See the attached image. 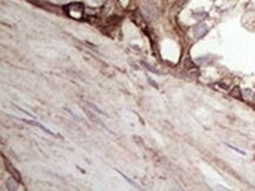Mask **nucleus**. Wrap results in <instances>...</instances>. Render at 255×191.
I'll return each mask as SVG.
<instances>
[{"label": "nucleus", "mask_w": 255, "mask_h": 191, "mask_svg": "<svg viewBox=\"0 0 255 191\" xmlns=\"http://www.w3.org/2000/svg\"><path fill=\"white\" fill-rule=\"evenodd\" d=\"M18 120H20V121H23V122H26V123H28V124H32V125H35V127H39L40 129H43L45 133H47V134H49V135H54L52 131H49V130L47 129V128H45L43 125H41L40 123H38V122H35V121H32V120H24V119H18Z\"/></svg>", "instance_id": "nucleus-1"}, {"label": "nucleus", "mask_w": 255, "mask_h": 191, "mask_svg": "<svg viewBox=\"0 0 255 191\" xmlns=\"http://www.w3.org/2000/svg\"><path fill=\"white\" fill-rule=\"evenodd\" d=\"M5 164H6V169H7V170H8V171H10L11 174H12V175H13V176L18 179V181H21V176H20V174L15 170L14 168H13V165H12V164H11L7 159H5Z\"/></svg>", "instance_id": "nucleus-2"}, {"label": "nucleus", "mask_w": 255, "mask_h": 191, "mask_svg": "<svg viewBox=\"0 0 255 191\" xmlns=\"http://www.w3.org/2000/svg\"><path fill=\"white\" fill-rule=\"evenodd\" d=\"M206 32H207V26H206V25H200V26H197L196 28H195L194 34L196 35V38H200V37H202Z\"/></svg>", "instance_id": "nucleus-3"}, {"label": "nucleus", "mask_w": 255, "mask_h": 191, "mask_svg": "<svg viewBox=\"0 0 255 191\" xmlns=\"http://www.w3.org/2000/svg\"><path fill=\"white\" fill-rule=\"evenodd\" d=\"M6 185H7V189H10V190L17 189V183H15V179H13V178H8L6 181Z\"/></svg>", "instance_id": "nucleus-4"}, {"label": "nucleus", "mask_w": 255, "mask_h": 191, "mask_svg": "<svg viewBox=\"0 0 255 191\" xmlns=\"http://www.w3.org/2000/svg\"><path fill=\"white\" fill-rule=\"evenodd\" d=\"M116 171H118V172H119V174H120V175H121V176H122V177H124V178H125V179H126V181H127V182H128V183H130V184H132V185H133V186H134V188H140V185H139V184H138V183H135V182H134V181H132V179H130V178H128V177H127V176H126V175H125V174H122V172H121V171H119V170H116Z\"/></svg>", "instance_id": "nucleus-5"}, {"label": "nucleus", "mask_w": 255, "mask_h": 191, "mask_svg": "<svg viewBox=\"0 0 255 191\" xmlns=\"http://www.w3.org/2000/svg\"><path fill=\"white\" fill-rule=\"evenodd\" d=\"M88 105H89V107H92V108H93V109L95 110L96 113H100V114H102V115H105V116H107V115L105 114V113H104V111H101V110L99 109V108H98V107H96V105H92V103H88Z\"/></svg>", "instance_id": "nucleus-6"}, {"label": "nucleus", "mask_w": 255, "mask_h": 191, "mask_svg": "<svg viewBox=\"0 0 255 191\" xmlns=\"http://www.w3.org/2000/svg\"><path fill=\"white\" fill-rule=\"evenodd\" d=\"M60 2H66V1H68V0H59Z\"/></svg>", "instance_id": "nucleus-7"}]
</instances>
